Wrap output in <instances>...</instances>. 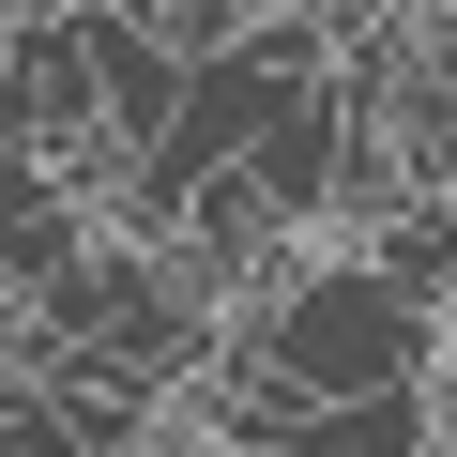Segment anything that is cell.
<instances>
[{
  "label": "cell",
  "instance_id": "obj_1",
  "mask_svg": "<svg viewBox=\"0 0 457 457\" xmlns=\"http://www.w3.org/2000/svg\"><path fill=\"white\" fill-rule=\"evenodd\" d=\"M245 336H260V351H275V366H290L320 411L442 381V320H411V305H396V290H381L351 245H320V260L290 275V305H275V320H245Z\"/></svg>",
  "mask_w": 457,
  "mask_h": 457
},
{
  "label": "cell",
  "instance_id": "obj_2",
  "mask_svg": "<svg viewBox=\"0 0 457 457\" xmlns=\"http://www.w3.org/2000/svg\"><path fill=\"white\" fill-rule=\"evenodd\" d=\"M77 31H92V92H107V122L137 137V153H168V122H183V62H168V31L137 16V0H77Z\"/></svg>",
  "mask_w": 457,
  "mask_h": 457
},
{
  "label": "cell",
  "instance_id": "obj_3",
  "mask_svg": "<svg viewBox=\"0 0 457 457\" xmlns=\"http://www.w3.org/2000/svg\"><path fill=\"white\" fill-rule=\"evenodd\" d=\"M351 260H366L411 320H457V198H427V183H411V198L366 228V245H351Z\"/></svg>",
  "mask_w": 457,
  "mask_h": 457
},
{
  "label": "cell",
  "instance_id": "obj_4",
  "mask_svg": "<svg viewBox=\"0 0 457 457\" xmlns=\"http://www.w3.org/2000/svg\"><path fill=\"white\" fill-rule=\"evenodd\" d=\"M153 457H245V442H213V427H183V411H168V442H153Z\"/></svg>",
  "mask_w": 457,
  "mask_h": 457
},
{
  "label": "cell",
  "instance_id": "obj_5",
  "mask_svg": "<svg viewBox=\"0 0 457 457\" xmlns=\"http://www.w3.org/2000/svg\"><path fill=\"white\" fill-rule=\"evenodd\" d=\"M442 457H457V366H442Z\"/></svg>",
  "mask_w": 457,
  "mask_h": 457
},
{
  "label": "cell",
  "instance_id": "obj_6",
  "mask_svg": "<svg viewBox=\"0 0 457 457\" xmlns=\"http://www.w3.org/2000/svg\"><path fill=\"white\" fill-rule=\"evenodd\" d=\"M16 305H31V290H16V260H0V320H16Z\"/></svg>",
  "mask_w": 457,
  "mask_h": 457
}]
</instances>
